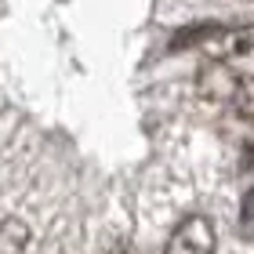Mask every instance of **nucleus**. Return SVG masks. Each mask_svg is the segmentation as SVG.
Segmentation results:
<instances>
[{
    "mask_svg": "<svg viewBox=\"0 0 254 254\" xmlns=\"http://www.w3.org/2000/svg\"><path fill=\"white\" fill-rule=\"evenodd\" d=\"M240 80H244V76H236V69L229 65V62H207L200 69V76H196V87H200L203 98L225 102V98H236Z\"/></svg>",
    "mask_w": 254,
    "mask_h": 254,
    "instance_id": "nucleus-2",
    "label": "nucleus"
},
{
    "mask_svg": "<svg viewBox=\"0 0 254 254\" xmlns=\"http://www.w3.org/2000/svg\"><path fill=\"white\" fill-rule=\"evenodd\" d=\"M225 26H218V22H203V26H186L178 29L175 37H171V51H189V48H207L218 33Z\"/></svg>",
    "mask_w": 254,
    "mask_h": 254,
    "instance_id": "nucleus-4",
    "label": "nucleus"
},
{
    "mask_svg": "<svg viewBox=\"0 0 254 254\" xmlns=\"http://www.w3.org/2000/svg\"><path fill=\"white\" fill-rule=\"evenodd\" d=\"M214 247H218L214 222L207 214H189L171 229L164 254H214Z\"/></svg>",
    "mask_w": 254,
    "mask_h": 254,
    "instance_id": "nucleus-1",
    "label": "nucleus"
},
{
    "mask_svg": "<svg viewBox=\"0 0 254 254\" xmlns=\"http://www.w3.org/2000/svg\"><path fill=\"white\" fill-rule=\"evenodd\" d=\"M113 254H134V251H113Z\"/></svg>",
    "mask_w": 254,
    "mask_h": 254,
    "instance_id": "nucleus-8",
    "label": "nucleus"
},
{
    "mask_svg": "<svg viewBox=\"0 0 254 254\" xmlns=\"http://www.w3.org/2000/svg\"><path fill=\"white\" fill-rule=\"evenodd\" d=\"M207 48H211V62H225V59H233V55H247L254 48V26L222 29L211 44H207Z\"/></svg>",
    "mask_w": 254,
    "mask_h": 254,
    "instance_id": "nucleus-3",
    "label": "nucleus"
},
{
    "mask_svg": "<svg viewBox=\"0 0 254 254\" xmlns=\"http://www.w3.org/2000/svg\"><path fill=\"white\" fill-rule=\"evenodd\" d=\"M240 229H244V236L254 233V189L244 196V207H240Z\"/></svg>",
    "mask_w": 254,
    "mask_h": 254,
    "instance_id": "nucleus-6",
    "label": "nucleus"
},
{
    "mask_svg": "<svg viewBox=\"0 0 254 254\" xmlns=\"http://www.w3.org/2000/svg\"><path fill=\"white\" fill-rule=\"evenodd\" d=\"M240 171H244V175H251V171H254V142L244 145V164H240Z\"/></svg>",
    "mask_w": 254,
    "mask_h": 254,
    "instance_id": "nucleus-7",
    "label": "nucleus"
},
{
    "mask_svg": "<svg viewBox=\"0 0 254 254\" xmlns=\"http://www.w3.org/2000/svg\"><path fill=\"white\" fill-rule=\"evenodd\" d=\"M233 106H236V113H240L244 120H254V76H244V80H240Z\"/></svg>",
    "mask_w": 254,
    "mask_h": 254,
    "instance_id": "nucleus-5",
    "label": "nucleus"
}]
</instances>
